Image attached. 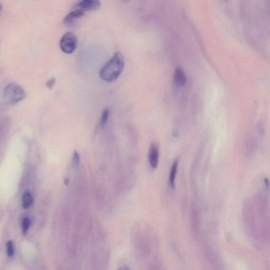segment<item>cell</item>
Here are the masks:
<instances>
[{"mask_svg":"<svg viewBox=\"0 0 270 270\" xmlns=\"http://www.w3.org/2000/svg\"><path fill=\"white\" fill-rule=\"evenodd\" d=\"M124 66L125 59L123 55L120 52H117L101 68L99 73L100 77L105 82L112 83L122 74Z\"/></svg>","mask_w":270,"mask_h":270,"instance_id":"cell-1","label":"cell"},{"mask_svg":"<svg viewBox=\"0 0 270 270\" xmlns=\"http://www.w3.org/2000/svg\"><path fill=\"white\" fill-rule=\"evenodd\" d=\"M26 97V94L22 88L15 83H10L4 90L3 99L5 104L15 105Z\"/></svg>","mask_w":270,"mask_h":270,"instance_id":"cell-2","label":"cell"},{"mask_svg":"<svg viewBox=\"0 0 270 270\" xmlns=\"http://www.w3.org/2000/svg\"><path fill=\"white\" fill-rule=\"evenodd\" d=\"M77 46V39L74 33L68 32L61 38L60 47L63 52L71 54L73 52Z\"/></svg>","mask_w":270,"mask_h":270,"instance_id":"cell-3","label":"cell"},{"mask_svg":"<svg viewBox=\"0 0 270 270\" xmlns=\"http://www.w3.org/2000/svg\"><path fill=\"white\" fill-rule=\"evenodd\" d=\"M100 2L97 0H84L78 2L74 8L83 11H92L99 8Z\"/></svg>","mask_w":270,"mask_h":270,"instance_id":"cell-4","label":"cell"},{"mask_svg":"<svg viewBox=\"0 0 270 270\" xmlns=\"http://www.w3.org/2000/svg\"><path fill=\"white\" fill-rule=\"evenodd\" d=\"M159 147L156 143H152L150 144L149 153H148V159L150 166L152 168H156L158 166L159 161Z\"/></svg>","mask_w":270,"mask_h":270,"instance_id":"cell-5","label":"cell"},{"mask_svg":"<svg viewBox=\"0 0 270 270\" xmlns=\"http://www.w3.org/2000/svg\"><path fill=\"white\" fill-rule=\"evenodd\" d=\"M84 15V12L79 9H76L73 11L70 12L69 14L66 15L63 20V23L65 25L70 26L73 24L74 22L82 18Z\"/></svg>","mask_w":270,"mask_h":270,"instance_id":"cell-6","label":"cell"},{"mask_svg":"<svg viewBox=\"0 0 270 270\" xmlns=\"http://www.w3.org/2000/svg\"><path fill=\"white\" fill-rule=\"evenodd\" d=\"M178 165L177 160L174 161L170 171L169 183L171 189H174L175 187V180H176L177 170H178Z\"/></svg>","mask_w":270,"mask_h":270,"instance_id":"cell-7","label":"cell"},{"mask_svg":"<svg viewBox=\"0 0 270 270\" xmlns=\"http://www.w3.org/2000/svg\"><path fill=\"white\" fill-rule=\"evenodd\" d=\"M174 80L176 84L179 87H181L185 84L186 76L181 69L177 68L175 71Z\"/></svg>","mask_w":270,"mask_h":270,"instance_id":"cell-8","label":"cell"},{"mask_svg":"<svg viewBox=\"0 0 270 270\" xmlns=\"http://www.w3.org/2000/svg\"><path fill=\"white\" fill-rule=\"evenodd\" d=\"M257 146L256 140L254 138L251 137L247 140L246 143V155L247 157H250L253 155L256 150Z\"/></svg>","mask_w":270,"mask_h":270,"instance_id":"cell-9","label":"cell"},{"mask_svg":"<svg viewBox=\"0 0 270 270\" xmlns=\"http://www.w3.org/2000/svg\"><path fill=\"white\" fill-rule=\"evenodd\" d=\"M33 202L32 195L29 192H25L22 197V205L23 208L27 209L31 206Z\"/></svg>","mask_w":270,"mask_h":270,"instance_id":"cell-10","label":"cell"},{"mask_svg":"<svg viewBox=\"0 0 270 270\" xmlns=\"http://www.w3.org/2000/svg\"><path fill=\"white\" fill-rule=\"evenodd\" d=\"M7 253L8 257H12L15 253V247L12 240H9L7 243Z\"/></svg>","mask_w":270,"mask_h":270,"instance_id":"cell-11","label":"cell"},{"mask_svg":"<svg viewBox=\"0 0 270 270\" xmlns=\"http://www.w3.org/2000/svg\"><path fill=\"white\" fill-rule=\"evenodd\" d=\"M109 111L108 109H105L103 111L102 115L101 116L100 122V125L101 127H103L105 126V125L107 124V121L109 117Z\"/></svg>","mask_w":270,"mask_h":270,"instance_id":"cell-12","label":"cell"},{"mask_svg":"<svg viewBox=\"0 0 270 270\" xmlns=\"http://www.w3.org/2000/svg\"><path fill=\"white\" fill-rule=\"evenodd\" d=\"M31 224V222L30 218L25 217L23 219L22 222V231L24 233L28 232V231L30 229Z\"/></svg>","mask_w":270,"mask_h":270,"instance_id":"cell-13","label":"cell"},{"mask_svg":"<svg viewBox=\"0 0 270 270\" xmlns=\"http://www.w3.org/2000/svg\"><path fill=\"white\" fill-rule=\"evenodd\" d=\"M73 163L74 168H78L79 167V163H80V156L79 153L76 150L74 151L73 155Z\"/></svg>","mask_w":270,"mask_h":270,"instance_id":"cell-14","label":"cell"},{"mask_svg":"<svg viewBox=\"0 0 270 270\" xmlns=\"http://www.w3.org/2000/svg\"><path fill=\"white\" fill-rule=\"evenodd\" d=\"M56 82V79L54 77H52L50 79H49L46 83V87L48 88V89H51L52 88Z\"/></svg>","mask_w":270,"mask_h":270,"instance_id":"cell-15","label":"cell"},{"mask_svg":"<svg viewBox=\"0 0 270 270\" xmlns=\"http://www.w3.org/2000/svg\"><path fill=\"white\" fill-rule=\"evenodd\" d=\"M118 270H130V268L129 267H127L126 265H124V266H122V267H121L120 268H119Z\"/></svg>","mask_w":270,"mask_h":270,"instance_id":"cell-16","label":"cell"},{"mask_svg":"<svg viewBox=\"0 0 270 270\" xmlns=\"http://www.w3.org/2000/svg\"><path fill=\"white\" fill-rule=\"evenodd\" d=\"M264 183H265L266 187H268V186H269V181H268V179L265 178V180H264Z\"/></svg>","mask_w":270,"mask_h":270,"instance_id":"cell-17","label":"cell"},{"mask_svg":"<svg viewBox=\"0 0 270 270\" xmlns=\"http://www.w3.org/2000/svg\"><path fill=\"white\" fill-rule=\"evenodd\" d=\"M2 4H1V3H0V12H1V11H2Z\"/></svg>","mask_w":270,"mask_h":270,"instance_id":"cell-18","label":"cell"}]
</instances>
